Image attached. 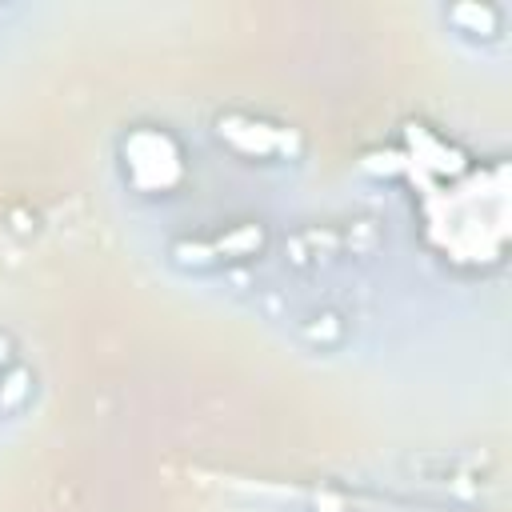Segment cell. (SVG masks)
<instances>
[{
  "instance_id": "1",
  "label": "cell",
  "mask_w": 512,
  "mask_h": 512,
  "mask_svg": "<svg viewBox=\"0 0 512 512\" xmlns=\"http://www.w3.org/2000/svg\"><path fill=\"white\" fill-rule=\"evenodd\" d=\"M120 172L140 196H172L188 176V156L164 124H132L120 136Z\"/></svg>"
},
{
  "instance_id": "2",
  "label": "cell",
  "mask_w": 512,
  "mask_h": 512,
  "mask_svg": "<svg viewBox=\"0 0 512 512\" xmlns=\"http://www.w3.org/2000/svg\"><path fill=\"white\" fill-rule=\"evenodd\" d=\"M216 136L232 152H240L248 160H276V156L280 160H292L304 148V140H300L296 128L272 124V120L252 116V112H220L216 116Z\"/></svg>"
},
{
  "instance_id": "3",
  "label": "cell",
  "mask_w": 512,
  "mask_h": 512,
  "mask_svg": "<svg viewBox=\"0 0 512 512\" xmlns=\"http://www.w3.org/2000/svg\"><path fill=\"white\" fill-rule=\"evenodd\" d=\"M444 16L460 36H472V40H496L500 24H504V12L496 4H488V0H460Z\"/></svg>"
},
{
  "instance_id": "4",
  "label": "cell",
  "mask_w": 512,
  "mask_h": 512,
  "mask_svg": "<svg viewBox=\"0 0 512 512\" xmlns=\"http://www.w3.org/2000/svg\"><path fill=\"white\" fill-rule=\"evenodd\" d=\"M264 240H268V232H264L260 220H240V224L224 228L220 236H212L208 244L216 252V264H224V260H252V256H260Z\"/></svg>"
},
{
  "instance_id": "5",
  "label": "cell",
  "mask_w": 512,
  "mask_h": 512,
  "mask_svg": "<svg viewBox=\"0 0 512 512\" xmlns=\"http://www.w3.org/2000/svg\"><path fill=\"white\" fill-rule=\"evenodd\" d=\"M32 396V368H24L20 360H12L4 372H0V408L4 412H20Z\"/></svg>"
},
{
  "instance_id": "6",
  "label": "cell",
  "mask_w": 512,
  "mask_h": 512,
  "mask_svg": "<svg viewBox=\"0 0 512 512\" xmlns=\"http://www.w3.org/2000/svg\"><path fill=\"white\" fill-rule=\"evenodd\" d=\"M12 364V336L8 332H0V372Z\"/></svg>"
}]
</instances>
